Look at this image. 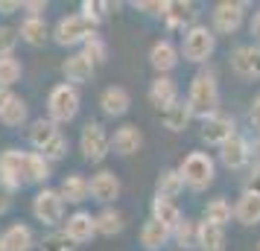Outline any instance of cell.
Returning a JSON list of instances; mask_svg holds the SVG:
<instances>
[{
  "label": "cell",
  "mask_w": 260,
  "mask_h": 251,
  "mask_svg": "<svg viewBox=\"0 0 260 251\" xmlns=\"http://www.w3.org/2000/svg\"><path fill=\"white\" fill-rule=\"evenodd\" d=\"M187 105H190V111H193V117H199V120H208V117L216 114V105H219V88H216L213 73H199V76L193 79Z\"/></svg>",
  "instance_id": "cell-1"
},
{
  "label": "cell",
  "mask_w": 260,
  "mask_h": 251,
  "mask_svg": "<svg viewBox=\"0 0 260 251\" xmlns=\"http://www.w3.org/2000/svg\"><path fill=\"white\" fill-rule=\"evenodd\" d=\"M94 21L91 18H85L82 12L76 15H64L59 24H56V32H53V38H56V44H61V47H73V44H85L88 38L94 35Z\"/></svg>",
  "instance_id": "cell-2"
},
{
  "label": "cell",
  "mask_w": 260,
  "mask_h": 251,
  "mask_svg": "<svg viewBox=\"0 0 260 251\" xmlns=\"http://www.w3.org/2000/svg\"><path fill=\"white\" fill-rule=\"evenodd\" d=\"M213 47H216V38H213V32L208 29V26H190V29H184V38H181V56L187 61H196V64H202V61H208L213 56Z\"/></svg>",
  "instance_id": "cell-3"
},
{
  "label": "cell",
  "mask_w": 260,
  "mask_h": 251,
  "mask_svg": "<svg viewBox=\"0 0 260 251\" xmlns=\"http://www.w3.org/2000/svg\"><path fill=\"white\" fill-rule=\"evenodd\" d=\"M0 172H3V178L9 181V187L32 184V152L6 149L0 155Z\"/></svg>",
  "instance_id": "cell-4"
},
{
  "label": "cell",
  "mask_w": 260,
  "mask_h": 251,
  "mask_svg": "<svg viewBox=\"0 0 260 251\" xmlns=\"http://www.w3.org/2000/svg\"><path fill=\"white\" fill-rule=\"evenodd\" d=\"M178 172H181V178H184L187 187L205 190L213 181V172H216V169H213V158L208 155V152H190V155L181 161Z\"/></svg>",
  "instance_id": "cell-5"
},
{
  "label": "cell",
  "mask_w": 260,
  "mask_h": 251,
  "mask_svg": "<svg viewBox=\"0 0 260 251\" xmlns=\"http://www.w3.org/2000/svg\"><path fill=\"white\" fill-rule=\"evenodd\" d=\"M47 111H50V120L53 123H68V120H73L76 111H79V91L73 85H56L50 91Z\"/></svg>",
  "instance_id": "cell-6"
},
{
  "label": "cell",
  "mask_w": 260,
  "mask_h": 251,
  "mask_svg": "<svg viewBox=\"0 0 260 251\" xmlns=\"http://www.w3.org/2000/svg\"><path fill=\"white\" fill-rule=\"evenodd\" d=\"M79 149H82L85 161L100 164L108 155V149H111V137L106 134V129L100 123H85L82 137H79Z\"/></svg>",
  "instance_id": "cell-7"
},
{
  "label": "cell",
  "mask_w": 260,
  "mask_h": 251,
  "mask_svg": "<svg viewBox=\"0 0 260 251\" xmlns=\"http://www.w3.org/2000/svg\"><path fill=\"white\" fill-rule=\"evenodd\" d=\"M32 213H36V219L44 222V225L61 222V216H64V199L59 196V190L36 193V199H32Z\"/></svg>",
  "instance_id": "cell-8"
},
{
  "label": "cell",
  "mask_w": 260,
  "mask_h": 251,
  "mask_svg": "<svg viewBox=\"0 0 260 251\" xmlns=\"http://www.w3.org/2000/svg\"><path fill=\"white\" fill-rule=\"evenodd\" d=\"M243 3H231V0H222V3H216L213 6V29L216 32H225V35H231V32H237L240 29V24H243Z\"/></svg>",
  "instance_id": "cell-9"
},
{
  "label": "cell",
  "mask_w": 260,
  "mask_h": 251,
  "mask_svg": "<svg viewBox=\"0 0 260 251\" xmlns=\"http://www.w3.org/2000/svg\"><path fill=\"white\" fill-rule=\"evenodd\" d=\"M234 137V120L222 114V111H216L213 117L202 120V140L205 144H213V146H222L225 140H231Z\"/></svg>",
  "instance_id": "cell-10"
},
{
  "label": "cell",
  "mask_w": 260,
  "mask_h": 251,
  "mask_svg": "<svg viewBox=\"0 0 260 251\" xmlns=\"http://www.w3.org/2000/svg\"><path fill=\"white\" fill-rule=\"evenodd\" d=\"M231 67L243 79H257L260 76V44H243L231 53Z\"/></svg>",
  "instance_id": "cell-11"
},
{
  "label": "cell",
  "mask_w": 260,
  "mask_h": 251,
  "mask_svg": "<svg viewBox=\"0 0 260 251\" xmlns=\"http://www.w3.org/2000/svg\"><path fill=\"white\" fill-rule=\"evenodd\" d=\"M61 73H64L68 85H73V88L85 85V82H91V76H94V61L88 59V56H82V53H73V56L64 59Z\"/></svg>",
  "instance_id": "cell-12"
},
{
  "label": "cell",
  "mask_w": 260,
  "mask_h": 251,
  "mask_svg": "<svg viewBox=\"0 0 260 251\" xmlns=\"http://www.w3.org/2000/svg\"><path fill=\"white\" fill-rule=\"evenodd\" d=\"M64 234H68V239H71L73 245H76V242H88V239L96 234V216L85 213V210L73 213L71 219H68V225H64Z\"/></svg>",
  "instance_id": "cell-13"
},
{
  "label": "cell",
  "mask_w": 260,
  "mask_h": 251,
  "mask_svg": "<svg viewBox=\"0 0 260 251\" xmlns=\"http://www.w3.org/2000/svg\"><path fill=\"white\" fill-rule=\"evenodd\" d=\"M88 184H91V196H94L96 202H103V204L114 202V199L120 196V178L114 175V172H108V169L96 172Z\"/></svg>",
  "instance_id": "cell-14"
},
{
  "label": "cell",
  "mask_w": 260,
  "mask_h": 251,
  "mask_svg": "<svg viewBox=\"0 0 260 251\" xmlns=\"http://www.w3.org/2000/svg\"><path fill=\"white\" fill-rule=\"evenodd\" d=\"M149 102H152L161 114H164L170 105H176L178 102V88L176 82L170 79V76H158L152 82V88H149Z\"/></svg>",
  "instance_id": "cell-15"
},
{
  "label": "cell",
  "mask_w": 260,
  "mask_h": 251,
  "mask_svg": "<svg viewBox=\"0 0 260 251\" xmlns=\"http://www.w3.org/2000/svg\"><path fill=\"white\" fill-rule=\"evenodd\" d=\"M248 144L243 140V137H231V140H225L222 146H219V161H222L228 169H243L248 164Z\"/></svg>",
  "instance_id": "cell-16"
},
{
  "label": "cell",
  "mask_w": 260,
  "mask_h": 251,
  "mask_svg": "<svg viewBox=\"0 0 260 251\" xmlns=\"http://www.w3.org/2000/svg\"><path fill=\"white\" fill-rule=\"evenodd\" d=\"M141 146H143V134L138 126H120L114 137H111V149L117 155H135Z\"/></svg>",
  "instance_id": "cell-17"
},
{
  "label": "cell",
  "mask_w": 260,
  "mask_h": 251,
  "mask_svg": "<svg viewBox=\"0 0 260 251\" xmlns=\"http://www.w3.org/2000/svg\"><path fill=\"white\" fill-rule=\"evenodd\" d=\"M173 237V231L164 225V222H158V219H146L143 222V228H141V245L146 251H158L161 245H167V239Z\"/></svg>",
  "instance_id": "cell-18"
},
{
  "label": "cell",
  "mask_w": 260,
  "mask_h": 251,
  "mask_svg": "<svg viewBox=\"0 0 260 251\" xmlns=\"http://www.w3.org/2000/svg\"><path fill=\"white\" fill-rule=\"evenodd\" d=\"M100 105H103V111L106 114H111V117H120V114H126L132 105V96L126 88H120V85H111V88H106L103 91V96H100Z\"/></svg>",
  "instance_id": "cell-19"
},
{
  "label": "cell",
  "mask_w": 260,
  "mask_h": 251,
  "mask_svg": "<svg viewBox=\"0 0 260 251\" xmlns=\"http://www.w3.org/2000/svg\"><path fill=\"white\" fill-rule=\"evenodd\" d=\"M149 61H152V67L161 73V76H167V73L178 64V50L173 47L170 41H158V44H152V50H149Z\"/></svg>",
  "instance_id": "cell-20"
},
{
  "label": "cell",
  "mask_w": 260,
  "mask_h": 251,
  "mask_svg": "<svg viewBox=\"0 0 260 251\" xmlns=\"http://www.w3.org/2000/svg\"><path fill=\"white\" fill-rule=\"evenodd\" d=\"M152 219L164 222L170 231H176V228L181 225V210H178V204L173 202V199L155 196V199H152Z\"/></svg>",
  "instance_id": "cell-21"
},
{
  "label": "cell",
  "mask_w": 260,
  "mask_h": 251,
  "mask_svg": "<svg viewBox=\"0 0 260 251\" xmlns=\"http://www.w3.org/2000/svg\"><path fill=\"white\" fill-rule=\"evenodd\" d=\"M59 196L64 202L79 204L91 196V184H88L82 175H76V172H73V175H64V181H61V187H59Z\"/></svg>",
  "instance_id": "cell-22"
},
{
  "label": "cell",
  "mask_w": 260,
  "mask_h": 251,
  "mask_svg": "<svg viewBox=\"0 0 260 251\" xmlns=\"http://www.w3.org/2000/svg\"><path fill=\"white\" fill-rule=\"evenodd\" d=\"M234 219L240 225H257L260 222V196L254 193H243L234 207Z\"/></svg>",
  "instance_id": "cell-23"
},
{
  "label": "cell",
  "mask_w": 260,
  "mask_h": 251,
  "mask_svg": "<svg viewBox=\"0 0 260 251\" xmlns=\"http://www.w3.org/2000/svg\"><path fill=\"white\" fill-rule=\"evenodd\" d=\"M32 231L26 225H9L3 231V251H29L32 248Z\"/></svg>",
  "instance_id": "cell-24"
},
{
  "label": "cell",
  "mask_w": 260,
  "mask_h": 251,
  "mask_svg": "<svg viewBox=\"0 0 260 251\" xmlns=\"http://www.w3.org/2000/svg\"><path fill=\"white\" fill-rule=\"evenodd\" d=\"M59 126H56V123H53V120H32V126H29V144L36 146V149H44V146L50 144V140H56V137H59Z\"/></svg>",
  "instance_id": "cell-25"
},
{
  "label": "cell",
  "mask_w": 260,
  "mask_h": 251,
  "mask_svg": "<svg viewBox=\"0 0 260 251\" xmlns=\"http://www.w3.org/2000/svg\"><path fill=\"white\" fill-rule=\"evenodd\" d=\"M18 35L24 38L26 44H32V47H41L44 41H47L50 29H47V21L44 18H24V24L18 29Z\"/></svg>",
  "instance_id": "cell-26"
},
{
  "label": "cell",
  "mask_w": 260,
  "mask_h": 251,
  "mask_svg": "<svg viewBox=\"0 0 260 251\" xmlns=\"http://www.w3.org/2000/svg\"><path fill=\"white\" fill-rule=\"evenodd\" d=\"M161 120H164V126L170 129V132H184V129H187V123L193 120V111H190L187 102H181V99H178L176 105H170L164 114H161Z\"/></svg>",
  "instance_id": "cell-27"
},
{
  "label": "cell",
  "mask_w": 260,
  "mask_h": 251,
  "mask_svg": "<svg viewBox=\"0 0 260 251\" xmlns=\"http://www.w3.org/2000/svg\"><path fill=\"white\" fill-rule=\"evenodd\" d=\"M26 114H29L26 102L21 99V96H15L12 102L0 111V123H3V126H9V129H21V126L26 123Z\"/></svg>",
  "instance_id": "cell-28"
},
{
  "label": "cell",
  "mask_w": 260,
  "mask_h": 251,
  "mask_svg": "<svg viewBox=\"0 0 260 251\" xmlns=\"http://www.w3.org/2000/svg\"><path fill=\"white\" fill-rule=\"evenodd\" d=\"M123 231V213L117 207H106L103 213H96V234L103 237H114Z\"/></svg>",
  "instance_id": "cell-29"
},
{
  "label": "cell",
  "mask_w": 260,
  "mask_h": 251,
  "mask_svg": "<svg viewBox=\"0 0 260 251\" xmlns=\"http://www.w3.org/2000/svg\"><path fill=\"white\" fill-rule=\"evenodd\" d=\"M158 196H164V199H176L181 187H184V178H181V172L178 169H164L161 175H158Z\"/></svg>",
  "instance_id": "cell-30"
},
{
  "label": "cell",
  "mask_w": 260,
  "mask_h": 251,
  "mask_svg": "<svg viewBox=\"0 0 260 251\" xmlns=\"http://www.w3.org/2000/svg\"><path fill=\"white\" fill-rule=\"evenodd\" d=\"M167 21L176 24V26L193 24V21H196V6H193V3H184V0L167 3Z\"/></svg>",
  "instance_id": "cell-31"
},
{
  "label": "cell",
  "mask_w": 260,
  "mask_h": 251,
  "mask_svg": "<svg viewBox=\"0 0 260 251\" xmlns=\"http://www.w3.org/2000/svg\"><path fill=\"white\" fill-rule=\"evenodd\" d=\"M222 228L213 225V222H199V248L205 251H219L222 248Z\"/></svg>",
  "instance_id": "cell-32"
},
{
  "label": "cell",
  "mask_w": 260,
  "mask_h": 251,
  "mask_svg": "<svg viewBox=\"0 0 260 251\" xmlns=\"http://www.w3.org/2000/svg\"><path fill=\"white\" fill-rule=\"evenodd\" d=\"M231 216H234V210H231V204L225 199H213V202L205 204V222L225 228V222H231Z\"/></svg>",
  "instance_id": "cell-33"
},
{
  "label": "cell",
  "mask_w": 260,
  "mask_h": 251,
  "mask_svg": "<svg viewBox=\"0 0 260 251\" xmlns=\"http://www.w3.org/2000/svg\"><path fill=\"white\" fill-rule=\"evenodd\" d=\"M21 73H24V67L15 56H0V88H12L21 79Z\"/></svg>",
  "instance_id": "cell-34"
},
{
  "label": "cell",
  "mask_w": 260,
  "mask_h": 251,
  "mask_svg": "<svg viewBox=\"0 0 260 251\" xmlns=\"http://www.w3.org/2000/svg\"><path fill=\"white\" fill-rule=\"evenodd\" d=\"M173 237H176V242H178V245H184V248L199 245V225H196V222H190V219H181V225L173 231Z\"/></svg>",
  "instance_id": "cell-35"
},
{
  "label": "cell",
  "mask_w": 260,
  "mask_h": 251,
  "mask_svg": "<svg viewBox=\"0 0 260 251\" xmlns=\"http://www.w3.org/2000/svg\"><path fill=\"white\" fill-rule=\"evenodd\" d=\"M41 251H73V242L68 239V234L61 231V234H50V237L41 239Z\"/></svg>",
  "instance_id": "cell-36"
},
{
  "label": "cell",
  "mask_w": 260,
  "mask_h": 251,
  "mask_svg": "<svg viewBox=\"0 0 260 251\" xmlns=\"http://www.w3.org/2000/svg\"><path fill=\"white\" fill-rule=\"evenodd\" d=\"M41 155L47 158L50 164H53V161H61V158L68 155V137H64V134H59L56 140H50V144L41 149Z\"/></svg>",
  "instance_id": "cell-37"
},
{
  "label": "cell",
  "mask_w": 260,
  "mask_h": 251,
  "mask_svg": "<svg viewBox=\"0 0 260 251\" xmlns=\"http://www.w3.org/2000/svg\"><path fill=\"white\" fill-rule=\"evenodd\" d=\"M82 56H88L94 64H96V61H106V44H103V38H100V35H91V38H88V41H85Z\"/></svg>",
  "instance_id": "cell-38"
},
{
  "label": "cell",
  "mask_w": 260,
  "mask_h": 251,
  "mask_svg": "<svg viewBox=\"0 0 260 251\" xmlns=\"http://www.w3.org/2000/svg\"><path fill=\"white\" fill-rule=\"evenodd\" d=\"M15 44H18V32L12 26H0V56H12Z\"/></svg>",
  "instance_id": "cell-39"
},
{
  "label": "cell",
  "mask_w": 260,
  "mask_h": 251,
  "mask_svg": "<svg viewBox=\"0 0 260 251\" xmlns=\"http://www.w3.org/2000/svg\"><path fill=\"white\" fill-rule=\"evenodd\" d=\"M106 9H111V3H91V0H85L82 3V15L85 18H91L94 24L106 18Z\"/></svg>",
  "instance_id": "cell-40"
},
{
  "label": "cell",
  "mask_w": 260,
  "mask_h": 251,
  "mask_svg": "<svg viewBox=\"0 0 260 251\" xmlns=\"http://www.w3.org/2000/svg\"><path fill=\"white\" fill-rule=\"evenodd\" d=\"M138 9H143V12H149V15H167V3H158V0H152V3H135Z\"/></svg>",
  "instance_id": "cell-41"
},
{
  "label": "cell",
  "mask_w": 260,
  "mask_h": 251,
  "mask_svg": "<svg viewBox=\"0 0 260 251\" xmlns=\"http://www.w3.org/2000/svg\"><path fill=\"white\" fill-rule=\"evenodd\" d=\"M24 9L29 12V18H41V12H47V3L44 0H26Z\"/></svg>",
  "instance_id": "cell-42"
},
{
  "label": "cell",
  "mask_w": 260,
  "mask_h": 251,
  "mask_svg": "<svg viewBox=\"0 0 260 251\" xmlns=\"http://www.w3.org/2000/svg\"><path fill=\"white\" fill-rule=\"evenodd\" d=\"M246 193H254V196H260V167L251 169V175H248V181H246Z\"/></svg>",
  "instance_id": "cell-43"
},
{
  "label": "cell",
  "mask_w": 260,
  "mask_h": 251,
  "mask_svg": "<svg viewBox=\"0 0 260 251\" xmlns=\"http://www.w3.org/2000/svg\"><path fill=\"white\" fill-rule=\"evenodd\" d=\"M18 9H24V3L21 0H0V15H12Z\"/></svg>",
  "instance_id": "cell-44"
},
{
  "label": "cell",
  "mask_w": 260,
  "mask_h": 251,
  "mask_svg": "<svg viewBox=\"0 0 260 251\" xmlns=\"http://www.w3.org/2000/svg\"><path fill=\"white\" fill-rule=\"evenodd\" d=\"M248 120H251L254 129H260V96H254V102H251V108H248Z\"/></svg>",
  "instance_id": "cell-45"
},
{
  "label": "cell",
  "mask_w": 260,
  "mask_h": 251,
  "mask_svg": "<svg viewBox=\"0 0 260 251\" xmlns=\"http://www.w3.org/2000/svg\"><path fill=\"white\" fill-rule=\"evenodd\" d=\"M12 207V190H0V213H6Z\"/></svg>",
  "instance_id": "cell-46"
},
{
  "label": "cell",
  "mask_w": 260,
  "mask_h": 251,
  "mask_svg": "<svg viewBox=\"0 0 260 251\" xmlns=\"http://www.w3.org/2000/svg\"><path fill=\"white\" fill-rule=\"evenodd\" d=\"M248 29H251V35H254V41L260 44V9H257L254 15H251V26H248Z\"/></svg>",
  "instance_id": "cell-47"
},
{
  "label": "cell",
  "mask_w": 260,
  "mask_h": 251,
  "mask_svg": "<svg viewBox=\"0 0 260 251\" xmlns=\"http://www.w3.org/2000/svg\"><path fill=\"white\" fill-rule=\"evenodd\" d=\"M12 99H15V94L9 91V88H0V111H3V108L9 105Z\"/></svg>",
  "instance_id": "cell-48"
},
{
  "label": "cell",
  "mask_w": 260,
  "mask_h": 251,
  "mask_svg": "<svg viewBox=\"0 0 260 251\" xmlns=\"http://www.w3.org/2000/svg\"><path fill=\"white\" fill-rule=\"evenodd\" d=\"M0 190H12V187H9V181L3 178V172H0Z\"/></svg>",
  "instance_id": "cell-49"
},
{
  "label": "cell",
  "mask_w": 260,
  "mask_h": 251,
  "mask_svg": "<svg viewBox=\"0 0 260 251\" xmlns=\"http://www.w3.org/2000/svg\"><path fill=\"white\" fill-rule=\"evenodd\" d=\"M0 251H3V234H0Z\"/></svg>",
  "instance_id": "cell-50"
},
{
  "label": "cell",
  "mask_w": 260,
  "mask_h": 251,
  "mask_svg": "<svg viewBox=\"0 0 260 251\" xmlns=\"http://www.w3.org/2000/svg\"><path fill=\"white\" fill-rule=\"evenodd\" d=\"M257 152H260V140H257Z\"/></svg>",
  "instance_id": "cell-51"
},
{
  "label": "cell",
  "mask_w": 260,
  "mask_h": 251,
  "mask_svg": "<svg viewBox=\"0 0 260 251\" xmlns=\"http://www.w3.org/2000/svg\"><path fill=\"white\" fill-rule=\"evenodd\" d=\"M257 251H260V242H257Z\"/></svg>",
  "instance_id": "cell-52"
}]
</instances>
